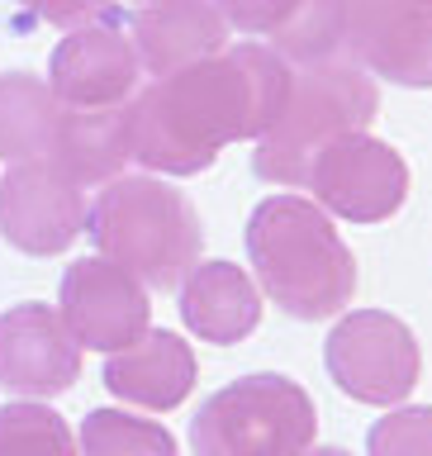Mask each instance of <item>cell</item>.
Here are the masks:
<instances>
[{
  "label": "cell",
  "mask_w": 432,
  "mask_h": 456,
  "mask_svg": "<svg viewBox=\"0 0 432 456\" xmlns=\"http://www.w3.org/2000/svg\"><path fill=\"white\" fill-rule=\"evenodd\" d=\"M290 91V62L266 43H228L224 53L128 100V162L162 176H200L228 142L262 138Z\"/></svg>",
  "instance_id": "obj_1"
},
{
  "label": "cell",
  "mask_w": 432,
  "mask_h": 456,
  "mask_svg": "<svg viewBox=\"0 0 432 456\" xmlns=\"http://www.w3.org/2000/svg\"><path fill=\"white\" fill-rule=\"evenodd\" d=\"M248 256L262 290L299 323L333 319L356 295V256L314 200H262L248 219Z\"/></svg>",
  "instance_id": "obj_2"
},
{
  "label": "cell",
  "mask_w": 432,
  "mask_h": 456,
  "mask_svg": "<svg viewBox=\"0 0 432 456\" xmlns=\"http://www.w3.org/2000/svg\"><path fill=\"white\" fill-rule=\"evenodd\" d=\"M86 233L105 262L124 266L148 290H181V281L200 266L195 205L157 176H114L86 214Z\"/></svg>",
  "instance_id": "obj_3"
},
{
  "label": "cell",
  "mask_w": 432,
  "mask_h": 456,
  "mask_svg": "<svg viewBox=\"0 0 432 456\" xmlns=\"http://www.w3.org/2000/svg\"><path fill=\"white\" fill-rule=\"evenodd\" d=\"M376 110V77L356 67L352 57H323V62L290 67V91H285L276 124L257 138L252 171L271 185H305L314 157L342 134H366Z\"/></svg>",
  "instance_id": "obj_4"
},
{
  "label": "cell",
  "mask_w": 432,
  "mask_h": 456,
  "mask_svg": "<svg viewBox=\"0 0 432 456\" xmlns=\"http://www.w3.org/2000/svg\"><path fill=\"white\" fill-rule=\"evenodd\" d=\"M314 399L276 370H257L214 390L191 419L195 456H299L314 447Z\"/></svg>",
  "instance_id": "obj_5"
},
{
  "label": "cell",
  "mask_w": 432,
  "mask_h": 456,
  "mask_svg": "<svg viewBox=\"0 0 432 456\" xmlns=\"http://www.w3.org/2000/svg\"><path fill=\"white\" fill-rule=\"evenodd\" d=\"M323 362L342 395L380 409L409 399L423 370L413 328L385 309H352L347 319H338V328L328 333Z\"/></svg>",
  "instance_id": "obj_6"
},
{
  "label": "cell",
  "mask_w": 432,
  "mask_h": 456,
  "mask_svg": "<svg viewBox=\"0 0 432 456\" xmlns=\"http://www.w3.org/2000/svg\"><path fill=\"white\" fill-rule=\"evenodd\" d=\"M305 185L323 214L352 224H380L409 200V167L390 142L371 134H342L314 157Z\"/></svg>",
  "instance_id": "obj_7"
},
{
  "label": "cell",
  "mask_w": 432,
  "mask_h": 456,
  "mask_svg": "<svg viewBox=\"0 0 432 456\" xmlns=\"http://www.w3.org/2000/svg\"><path fill=\"white\" fill-rule=\"evenodd\" d=\"M86 185L53 162H14L0 176V238L29 256H57L86 233Z\"/></svg>",
  "instance_id": "obj_8"
},
{
  "label": "cell",
  "mask_w": 432,
  "mask_h": 456,
  "mask_svg": "<svg viewBox=\"0 0 432 456\" xmlns=\"http://www.w3.org/2000/svg\"><path fill=\"white\" fill-rule=\"evenodd\" d=\"M57 314H62L67 333L77 338V347L91 352L134 347L152 323L148 285L134 281L124 266L105 262V256H81L62 271Z\"/></svg>",
  "instance_id": "obj_9"
},
{
  "label": "cell",
  "mask_w": 432,
  "mask_h": 456,
  "mask_svg": "<svg viewBox=\"0 0 432 456\" xmlns=\"http://www.w3.org/2000/svg\"><path fill=\"white\" fill-rule=\"evenodd\" d=\"M342 53L371 77L428 91L432 86V0H347Z\"/></svg>",
  "instance_id": "obj_10"
},
{
  "label": "cell",
  "mask_w": 432,
  "mask_h": 456,
  "mask_svg": "<svg viewBox=\"0 0 432 456\" xmlns=\"http://www.w3.org/2000/svg\"><path fill=\"white\" fill-rule=\"evenodd\" d=\"M143 62L119 24H81L53 48L48 86L71 110H124L138 95Z\"/></svg>",
  "instance_id": "obj_11"
},
{
  "label": "cell",
  "mask_w": 432,
  "mask_h": 456,
  "mask_svg": "<svg viewBox=\"0 0 432 456\" xmlns=\"http://www.w3.org/2000/svg\"><path fill=\"white\" fill-rule=\"evenodd\" d=\"M81 376V347L53 305H14L0 314V390L53 399Z\"/></svg>",
  "instance_id": "obj_12"
},
{
  "label": "cell",
  "mask_w": 432,
  "mask_h": 456,
  "mask_svg": "<svg viewBox=\"0 0 432 456\" xmlns=\"http://www.w3.org/2000/svg\"><path fill=\"white\" fill-rule=\"evenodd\" d=\"M128 28H134V53L143 71L152 77H171L228 48V20L214 0H152V5H138Z\"/></svg>",
  "instance_id": "obj_13"
},
{
  "label": "cell",
  "mask_w": 432,
  "mask_h": 456,
  "mask_svg": "<svg viewBox=\"0 0 432 456\" xmlns=\"http://www.w3.org/2000/svg\"><path fill=\"white\" fill-rule=\"evenodd\" d=\"M105 390L138 409H176L195 390V352L167 328H148L134 347L110 352L105 362Z\"/></svg>",
  "instance_id": "obj_14"
},
{
  "label": "cell",
  "mask_w": 432,
  "mask_h": 456,
  "mask_svg": "<svg viewBox=\"0 0 432 456\" xmlns=\"http://www.w3.org/2000/svg\"><path fill=\"white\" fill-rule=\"evenodd\" d=\"M181 319L195 338L233 347L262 323V295L252 276L233 262H200L181 281Z\"/></svg>",
  "instance_id": "obj_15"
},
{
  "label": "cell",
  "mask_w": 432,
  "mask_h": 456,
  "mask_svg": "<svg viewBox=\"0 0 432 456\" xmlns=\"http://www.w3.org/2000/svg\"><path fill=\"white\" fill-rule=\"evenodd\" d=\"M67 105L53 95L48 81L29 71L0 77V162H48L57 148Z\"/></svg>",
  "instance_id": "obj_16"
},
{
  "label": "cell",
  "mask_w": 432,
  "mask_h": 456,
  "mask_svg": "<svg viewBox=\"0 0 432 456\" xmlns=\"http://www.w3.org/2000/svg\"><path fill=\"white\" fill-rule=\"evenodd\" d=\"M71 181L100 185L128 167V105L124 110H71L57 128V148L48 157Z\"/></svg>",
  "instance_id": "obj_17"
},
{
  "label": "cell",
  "mask_w": 432,
  "mask_h": 456,
  "mask_svg": "<svg viewBox=\"0 0 432 456\" xmlns=\"http://www.w3.org/2000/svg\"><path fill=\"white\" fill-rule=\"evenodd\" d=\"M81 456H181L176 437L124 409H91L81 419Z\"/></svg>",
  "instance_id": "obj_18"
},
{
  "label": "cell",
  "mask_w": 432,
  "mask_h": 456,
  "mask_svg": "<svg viewBox=\"0 0 432 456\" xmlns=\"http://www.w3.org/2000/svg\"><path fill=\"white\" fill-rule=\"evenodd\" d=\"M0 456H81L71 428L43 404H0Z\"/></svg>",
  "instance_id": "obj_19"
},
{
  "label": "cell",
  "mask_w": 432,
  "mask_h": 456,
  "mask_svg": "<svg viewBox=\"0 0 432 456\" xmlns=\"http://www.w3.org/2000/svg\"><path fill=\"white\" fill-rule=\"evenodd\" d=\"M366 456H432V409H395L371 428Z\"/></svg>",
  "instance_id": "obj_20"
},
{
  "label": "cell",
  "mask_w": 432,
  "mask_h": 456,
  "mask_svg": "<svg viewBox=\"0 0 432 456\" xmlns=\"http://www.w3.org/2000/svg\"><path fill=\"white\" fill-rule=\"evenodd\" d=\"M219 14L228 20V28L248 38H271L276 43L285 28L295 24V14L305 10V0H214Z\"/></svg>",
  "instance_id": "obj_21"
},
{
  "label": "cell",
  "mask_w": 432,
  "mask_h": 456,
  "mask_svg": "<svg viewBox=\"0 0 432 456\" xmlns=\"http://www.w3.org/2000/svg\"><path fill=\"white\" fill-rule=\"evenodd\" d=\"M20 5L43 24H62V28H81L95 20H110L114 0H20Z\"/></svg>",
  "instance_id": "obj_22"
},
{
  "label": "cell",
  "mask_w": 432,
  "mask_h": 456,
  "mask_svg": "<svg viewBox=\"0 0 432 456\" xmlns=\"http://www.w3.org/2000/svg\"><path fill=\"white\" fill-rule=\"evenodd\" d=\"M299 456H352V452H342V447H309V452H299Z\"/></svg>",
  "instance_id": "obj_23"
},
{
  "label": "cell",
  "mask_w": 432,
  "mask_h": 456,
  "mask_svg": "<svg viewBox=\"0 0 432 456\" xmlns=\"http://www.w3.org/2000/svg\"><path fill=\"white\" fill-rule=\"evenodd\" d=\"M143 5H152V0H143Z\"/></svg>",
  "instance_id": "obj_24"
}]
</instances>
